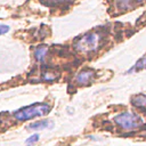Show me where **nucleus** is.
<instances>
[{"instance_id": "8", "label": "nucleus", "mask_w": 146, "mask_h": 146, "mask_svg": "<svg viewBox=\"0 0 146 146\" xmlns=\"http://www.w3.org/2000/svg\"><path fill=\"white\" fill-rule=\"evenodd\" d=\"M131 102L136 107H146V95H137L131 99Z\"/></svg>"}, {"instance_id": "13", "label": "nucleus", "mask_w": 146, "mask_h": 146, "mask_svg": "<svg viewBox=\"0 0 146 146\" xmlns=\"http://www.w3.org/2000/svg\"><path fill=\"white\" fill-rule=\"evenodd\" d=\"M8 31H9V26H8V25H2V24H0V35L6 34Z\"/></svg>"}, {"instance_id": "15", "label": "nucleus", "mask_w": 146, "mask_h": 146, "mask_svg": "<svg viewBox=\"0 0 146 146\" xmlns=\"http://www.w3.org/2000/svg\"><path fill=\"white\" fill-rule=\"evenodd\" d=\"M29 146H32V145H29Z\"/></svg>"}, {"instance_id": "10", "label": "nucleus", "mask_w": 146, "mask_h": 146, "mask_svg": "<svg viewBox=\"0 0 146 146\" xmlns=\"http://www.w3.org/2000/svg\"><path fill=\"white\" fill-rule=\"evenodd\" d=\"M117 6H119L121 9H129V8L132 7V5H131V0H119Z\"/></svg>"}, {"instance_id": "12", "label": "nucleus", "mask_w": 146, "mask_h": 146, "mask_svg": "<svg viewBox=\"0 0 146 146\" xmlns=\"http://www.w3.org/2000/svg\"><path fill=\"white\" fill-rule=\"evenodd\" d=\"M38 140H39V135L35 133V135H32L31 137H29L25 141H26V144H30V145H31V144H33V143H36Z\"/></svg>"}, {"instance_id": "7", "label": "nucleus", "mask_w": 146, "mask_h": 146, "mask_svg": "<svg viewBox=\"0 0 146 146\" xmlns=\"http://www.w3.org/2000/svg\"><path fill=\"white\" fill-rule=\"evenodd\" d=\"M58 78H59L58 72H56V71H44L42 73L41 80L46 81V82H52V81H56Z\"/></svg>"}, {"instance_id": "11", "label": "nucleus", "mask_w": 146, "mask_h": 146, "mask_svg": "<svg viewBox=\"0 0 146 146\" xmlns=\"http://www.w3.org/2000/svg\"><path fill=\"white\" fill-rule=\"evenodd\" d=\"M46 5H58V3H64V2H70L73 0H42Z\"/></svg>"}, {"instance_id": "5", "label": "nucleus", "mask_w": 146, "mask_h": 146, "mask_svg": "<svg viewBox=\"0 0 146 146\" xmlns=\"http://www.w3.org/2000/svg\"><path fill=\"white\" fill-rule=\"evenodd\" d=\"M51 125H52V122L51 121L42 120V121H36V122L30 123L26 128L29 130H42V129H46V128H50Z\"/></svg>"}, {"instance_id": "4", "label": "nucleus", "mask_w": 146, "mask_h": 146, "mask_svg": "<svg viewBox=\"0 0 146 146\" xmlns=\"http://www.w3.org/2000/svg\"><path fill=\"white\" fill-rule=\"evenodd\" d=\"M95 79V72L92 70H82L75 76V82L79 86H87Z\"/></svg>"}, {"instance_id": "6", "label": "nucleus", "mask_w": 146, "mask_h": 146, "mask_svg": "<svg viewBox=\"0 0 146 146\" xmlns=\"http://www.w3.org/2000/svg\"><path fill=\"white\" fill-rule=\"evenodd\" d=\"M47 52H48V47L42 44L40 47H38L34 51V56H35V59L38 62H43L46 56H47Z\"/></svg>"}, {"instance_id": "14", "label": "nucleus", "mask_w": 146, "mask_h": 146, "mask_svg": "<svg viewBox=\"0 0 146 146\" xmlns=\"http://www.w3.org/2000/svg\"><path fill=\"white\" fill-rule=\"evenodd\" d=\"M137 1H139V2H141V1H145V0H137Z\"/></svg>"}, {"instance_id": "3", "label": "nucleus", "mask_w": 146, "mask_h": 146, "mask_svg": "<svg viewBox=\"0 0 146 146\" xmlns=\"http://www.w3.org/2000/svg\"><path fill=\"white\" fill-rule=\"evenodd\" d=\"M114 121L116 122V124L119 127H121V129L127 130V131H131L135 130L137 128H139L143 124V120L139 115L131 113V112H123L120 113L119 115L115 116Z\"/></svg>"}, {"instance_id": "9", "label": "nucleus", "mask_w": 146, "mask_h": 146, "mask_svg": "<svg viewBox=\"0 0 146 146\" xmlns=\"http://www.w3.org/2000/svg\"><path fill=\"white\" fill-rule=\"evenodd\" d=\"M146 68V57H143V58H140L137 63H136V65L131 68V70H129V72H131V71H139V70H145Z\"/></svg>"}, {"instance_id": "1", "label": "nucleus", "mask_w": 146, "mask_h": 146, "mask_svg": "<svg viewBox=\"0 0 146 146\" xmlns=\"http://www.w3.org/2000/svg\"><path fill=\"white\" fill-rule=\"evenodd\" d=\"M49 112H50V106L48 104L39 103V104H32L27 107H23L19 111H16L14 113V117L18 121H26L36 116H43Z\"/></svg>"}, {"instance_id": "2", "label": "nucleus", "mask_w": 146, "mask_h": 146, "mask_svg": "<svg viewBox=\"0 0 146 146\" xmlns=\"http://www.w3.org/2000/svg\"><path fill=\"white\" fill-rule=\"evenodd\" d=\"M100 34L99 33H96V32H90V33H87L84 34L82 38H80L74 47L76 50L81 51V52H92L95 51L98 47H99V42H100Z\"/></svg>"}]
</instances>
